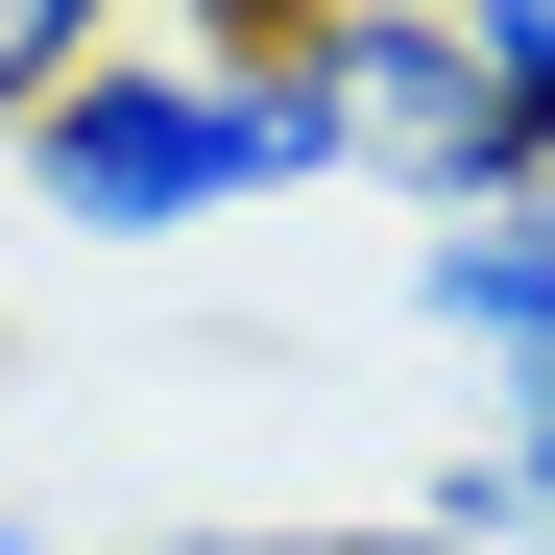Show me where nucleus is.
Wrapping results in <instances>:
<instances>
[{
	"instance_id": "nucleus-1",
	"label": "nucleus",
	"mask_w": 555,
	"mask_h": 555,
	"mask_svg": "<svg viewBox=\"0 0 555 555\" xmlns=\"http://www.w3.org/2000/svg\"><path fill=\"white\" fill-rule=\"evenodd\" d=\"M0 169H25V218H49V242H121V266H145V242H218V218H266V194H314L338 121H314V73H291V49L242 73V49L121 25V49L73 73Z\"/></svg>"
},
{
	"instance_id": "nucleus-2",
	"label": "nucleus",
	"mask_w": 555,
	"mask_h": 555,
	"mask_svg": "<svg viewBox=\"0 0 555 555\" xmlns=\"http://www.w3.org/2000/svg\"><path fill=\"white\" fill-rule=\"evenodd\" d=\"M291 73H314V121H338L362 194H411V218L531 194V169H507V98H483V49H459V0H291Z\"/></svg>"
},
{
	"instance_id": "nucleus-3",
	"label": "nucleus",
	"mask_w": 555,
	"mask_h": 555,
	"mask_svg": "<svg viewBox=\"0 0 555 555\" xmlns=\"http://www.w3.org/2000/svg\"><path fill=\"white\" fill-rule=\"evenodd\" d=\"M411 314L459 362H507V387H555V194H483V218H411Z\"/></svg>"
},
{
	"instance_id": "nucleus-4",
	"label": "nucleus",
	"mask_w": 555,
	"mask_h": 555,
	"mask_svg": "<svg viewBox=\"0 0 555 555\" xmlns=\"http://www.w3.org/2000/svg\"><path fill=\"white\" fill-rule=\"evenodd\" d=\"M435 531L459 555H555V387H507L483 459H435Z\"/></svg>"
},
{
	"instance_id": "nucleus-5",
	"label": "nucleus",
	"mask_w": 555,
	"mask_h": 555,
	"mask_svg": "<svg viewBox=\"0 0 555 555\" xmlns=\"http://www.w3.org/2000/svg\"><path fill=\"white\" fill-rule=\"evenodd\" d=\"M121 25H145V0H0V145H25V121L73 98V73L121 49Z\"/></svg>"
},
{
	"instance_id": "nucleus-6",
	"label": "nucleus",
	"mask_w": 555,
	"mask_h": 555,
	"mask_svg": "<svg viewBox=\"0 0 555 555\" xmlns=\"http://www.w3.org/2000/svg\"><path fill=\"white\" fill-rule=\"evenodd\" d=\"M459 49H483V98H507V169L555 194V0H459Z\"/></svg>"
},
{
	"instance_id": "nucleus-7",
	"label": "nucleus",
	"mask_w": 555,
	"mask_h": 555,
	"mask_svg": "<svg viewBox=\"0 0 555 555\" xmlns=\"http://www.w3.org/2000/svg\"><path fill=\"white\" fill-rule=\"evenodd\" d=\"M121 555H459L435 507H266V531H121Z\"/></svg>"
},
{
	"instance_id": "nucleus-8",
	"label": "nucleus",
	"mask_w": 555,
	"mask_h": 555,
	"mask_svg": "<svg viewBox=\"0 0 555 555\" xmlns=\"http://www.w3.org/2000/svg\"><path fill=\"white\" fill-rule=\"evenodd\" d=\"M0 555H49V531H25V507H0Z\"/></svg>"
}]
</instances>
